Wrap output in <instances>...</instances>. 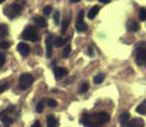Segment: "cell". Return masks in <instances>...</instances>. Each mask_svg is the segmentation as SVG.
<instances>
[{
    "mask_svg": "<svg viewBox=\"0 0 146 127\" xmlns=\"http://www.w3.org/2000/svg\"><path fill=\"white\" fill-rule=\"evenodd\" d=\"M108 121H109V114L106 113V112H100V113L88 116L86 118H84L83 123L85 127H100L106 122H108Z\"/></svg>",
    "mask_w": 146,
    "mask_h": 127,
    "instance_id": "1",
    "label": "cell"
},
{
    "mask_svg": "<svg viewBox=\"0 0 146 127\" xmlns=\"http://www.w3.org/2000/svg\"><path fill=\"white\" fill-rule=\"evenodd\" d=\"M22 10H23V5L19 4V1L14 3V4H10L9 7H7L4 9V13L5 15H8L10 19L15 18V17H18L19 14L22 13Z\"/></svg>",
    "mask_w": 146,
    "mask_h": 127,
    "instance_id": "2",
    "label": "cell"
},
{
    "mask_svg": "<svg viewBox=\"0 0 146 127\" xmlns=\"http://www.w3.org/2000/svg\"><path fill=\"white\" fill-rule=\"evenodd\" d=\"M22 38L23 39H27V41H32V42H36L40 39V36H38L37 31L33 27H28L23 31L22 33Z\"/></svg>",
    "mask_w": 146,
    "mask_h": 127,
    "instance_id": "3",
    "label": "cell"
},
{
    "mask_svg": "<svg viewBox=\"0 0 146 127\" xmlns=\"http://www.w3.org/2000/svg\"><path fill=\"white\" fill-rule=\"evenodd\" d=\"M33 83V76L31 74H22L19 78V86L21 89H27L32 85Z\"/></svg>",
    "mask_w": 146,
    "mask_h": 127,
    "instance_id": "4",
    "label": "cell"
},
{
    "mask_svg": "<svg viewBox=\"0 0 146 127\" xmlns=\"http://www.w3.org/2000/svg\"><path fill=\"white\" fill-rule=\"evenodd\" d=\"M0 120H1L3 125H4L5 127H9L10 125H12L13 121H14V118H13V116L10 114V107L0 113Z\"/></svg>",
    "mask_w": 146,
    "mask_h": 127,
    "instance_id": "5",
    "label": "cell"
},
{
    "mask_svg": "<svg viewBox=\"0 0 146 127\" xmlns=\"http://www.w3.org/2000/svg\"><path fill=\"white\" fill-rule=\"evenodd\" d=\"M146 61V47L137 45V53H136V63L142 65Z\"/></svg>",
    "mask_w": 146,
    "mask_h": 127,
    "instance_id": "6",
    "label": "cell"
},
{
    "mask_svg": "<svg viewBox=\"0 0 146 127\" xmlns=\"http://www.w3.org/2000/svg\"><path fill=\"white\" fill-rule=\"evenodd\" d=\"M75 28H76L78 32H84L86 29V25L84 23V10H80L79 15H78V21L76 24H75Z\"/></svg>",
    "mask_w": 146,
    "mask_h": 127,
    "instance_id": "7",
    "label": "cell"
},
{
    "mask_svg": "<svg viewBox=\"0 0 146 127\" xmlns=\"http://www.w3.org/2000/svg\"><path fill=\"white\" fill-rule=\"evenodd\" d=\"M52 46H53L52 36L48 35V36H47V38H46V56H47V57H51V56H52Z\"/></svg>",
    "mask_w": 146,
    "mask_h": 127,
    "instance_id": "8",
    "label": "cell"
},
{
    "mask_svg": "<svg viewBox=\"0 0 146 127\" xmlns=\"http://www.w3.org/2000/svg\"><path fill=\"white\" fill-rule=\"evenodd\" d=\"M67 75V70L65 67H56L55 69V78L56 80H61L64 76Z\"/></svg>",
    "mask_w": 146,
    "mask_h": 127,
    "instance_id": "9",
    "label": "cell"
},
{
    "mask_svg": "<svg viewBox=\"0 0 146 127\" xmlns=\"http://www.w3.org/2000/svg\"><path fill=\"white\" fill-rule=\"evenodd\" d=\"M18 51L22 56H27L29 53V46L24 42H21V43H18Z\"/></svg>",
    "mask_w": 146,
    "mask_h": 127,
    "instance_id": "10",
    "label": "cell"
},
{
    "mask_svg": "<svg viewBox=\"0 0 146 127\" xmlns=\"http://www.w3.org/2000/svg\"><path fill=\"white\" fill-rule=\"evenodd\" d=\"M126 127H144V121L142 120H139V118H136V120H132V121H128Z\"/></svg>",
    "mask_w": 146,
    "mask_h": 127,
    "instance_id": "11",
    "label": "cell"
},
{
    "mask_svg": "<svg viewBox=\"0 0 146 127\" xmlns=\"http://www.w3.org/2000/svg\"><path fill=\"white\" fill-rule=\"evenodd\" d=\"M46 122H47V127H57V120H56L55 116H52V114L47 116Z\"/></svg>",
    "mask_w": 146,
    "mask_h": 127,
    "instance_id": "12",
    "label": "cell"
},
{
    "mask_svg": "<svg viewBox=\"0 0 146 127\" xmlns=\"http://www.w3.org/2000/svg\"><path fill=\"white\" fill-rule=\"evenodd\" d=\"M35 23L38 25V27H41V28H44V27H47V21L43 18V17H35Z\"/></svg>",
    "mask_w": 146,
    "mask_h": 127,
    "instance_id": "13",
    "label": "cell"
},
{
    "mask_svg": "<svg viewBox=\"0 0 146 127\" xmlns=\"http://www.w3.org/2000/svg\"><path fill=\"white\" fill-rule=\"evenodd\" d=\"M130 113L128 112H122V114H121V117H119V121H121V125L122 126H126L127 125V122L130 121Z\"/></svg>",
    "mask_w": 146,
    "mask_h": 127,
    "instance_id": "14",
    "label": "cell"
},
{
    "mask_svg": "<svg viewBox=\"0 0 146 127\" xmlns=\"http://www.w3.org/2000/svg\"><path fill=\"white\" fill-rule=\"evenodd\" d=\"M65 43H66V39L62 38V37H58V36L53 39V46H56V47H61V46H64Z\"/></svg>",
    "mask_w": 146,
    "mask_h": 127,
    "instance_id": "15",
    "label": "cell"
},
{
    "mask_svg": "<svg viewBox=\"0 0 146 127\" xmlns=\"http://www.w3.org/2000/svg\"><path fill=\"white\" fill-rule=\"evenodd\" d=\"M98 13H99V7H93L90 10H89L88 18H89V19H94L95 15H98Z\"/></svg>",
    "mask_w": 146,
    "mask_h": 127,
    "instance_id": "16",
    "label": "cell"
},
{
    "mask_svg": "<svg viewBox=\"0 0 146 127\" xmlns=\"http://www.w3.org/2000/svg\"><path fill=\"white\" fill-rule=\"evenodd\" d=\"M136 112L139 114H145L146 113V100H144L139 107L136 108Z\"/></svg>",
    "mask_w": 146,
    "mask_h": 127,
    "instance_id": "17",
    "label": "cell"
},
{
    "mask_svg": "<svg viewBox=\"0 0 146 127\" xmlns=\"http://www.w3.org/2000/svg\"><path fill=\"white\" fill-rule=\"evenodd\" d=\"M139 23H137V22H135V21H132L130 23V25H128V28H130V31L131 32H136V31H139Z\"/></svg>",
    "mask_w": 146,
    "mask_h": 127,
    "instance_id": "18",
    "label": "cell"
},
{
    "mask_svg": "<svg viewBox=\"0 0 146 127\" xmlns=\"http://www.w3.org/2000/svg\"><path fill=\"white\" fill-rule=\"evenodd\" d=\"M104 80V74H97L94 76V83L95 84H100Z\"/></svg>",
    "mask_w": 146,
    "mask_h": 127,
    "instance_id": "19",
    "label": "cell"
},
{
    "mask_svg": "<svg viewBox=\"0 0 146 127\" xmlns=\"http://www.w3.org/2000/svg\"><path fill=\"white\" fill-rule=\"evenodd\" d=\"M70 52H71V47L67 45V46H65V49H64V51H62V57L67 59V56L70 55Z\"/></svg>",
    "mask_w": 146,
    "mask_h": 127,
    "instance_id": "20",
    "label": "cell"
},
{
    "mask_svg": "<svg viewBox=\"0 0 146 127\" xmlns=\"http://www.w3.org/2000/svg\"><path fill=\"white\" fill-rule=\"evenodd\" d=\"M0 35H1V37H4V36L8 35V27L5 24L0 25Z\"/></svg>",
    "mask_w": 146,
    "mask_h": 127,
    "instance_id": "21",
    "label": "cell"
},
{
    "mask_svg": "<svg viewBox=\"0 0 146 127\" xmlns=\"http://www.w3.org/2000/svg\"><path fill=\"white\" fill-rule=\"evenodd\" d=\"M88 89H89V84H88V81H84V83L80 85L79 92H80V93H85Z\"/></svg>",
    "mask_w": 146,
    "mask_h": 127,
    "instance_id": "22",
    "label": "cell"
},
{
    "mask_svg": "<svg viewBox=\"0 0 146 127\" xmlns=\"http://www.w3.org/2000/svg\"><path fill=\"white\" fill-rule=\"evenodd\" d=\"M8 88H9V83H7V81H4V83H0V94H1L3 92H5Z\"/></svg>",
    "mask_w": 146,
    "mask_h": 127,
    "instance_id": "23",
    "label": "cell"
},
{
    "mask_svg": "<svg viewBox=\"0 0 146 127\" xmlns=\"http://www.w3.org/2000/svg\"><path fill=\"white\" fill-rule=\"evenodd\" d=\"M140 19L141 21H146V8H141L140 9Z\"/></svg>",
    "mask_w": 146,
    "mask_h": 127,
    "instance_id": "24",
    "label": "cell"
},
{
    "mask_svg": "<svg viewBox=\"0 0 146 127\" xmlns=\"http://www.w3.org/2000/svg\"><path fill=\"white\" fill-rule=\"evenodd\" d=\"M9 46H10L9 42H7V41H0V49H1V50L9 49Z\"/></svg>",
    "mask_w": 146,
    "mask_h": 127,
    "instance_id": "25",
    "label": "cell"
},
{
    "mask_svg": "<svg viewBox=\"0 0 146 127\" xmlns=\"http://www.w3.org/2000/svg\"><path fill=\"white\" fill-rule=\"evenodd\" d=\"M43 106H44V100H41L40 103L37 104V107H36V111H37L38 113H41V112L43 111Z\"/></svg>",
    "mask_w": 146,
    "mask_h": 127,
    "instance_id": "26",
    "label": "cell"
},
{
    "mask_svg": "<svg viewBox=\"0 0 146 127\" xmlns=\"http://www.w3.org/2000/svg\"><path fill=\"white\" fill-rule=\"evenodd\" d=\"M51 12H52L51 5H47V7L43 8V14H44V15H48V14H51Z\"/></svg>",
    "mask_w": 146,
    "mask_h": 127,
    "instance_id": "27",
    "label": "cell"
},
{
    "mask_svg": "<svg viewBox=\"0 0 146 127\" xmlns=\"http://www.w3.org/2000/svg\"><path fill=\"white\" fill-rule=\"evenodd\" d=\"M67 24H69V18H66L65 19V21H64L62 22V28H61V32H65V31H66V28H67Z\"/></svg>",
    "mask_w": 146,
    "mask_h": 127,
    "instance_id": "28",
    "label": "cell"
},
{
    "mask_svg": "<svg viewBox=\"0 0 146 127\" xmlns=\"http://www.w3.org/2000/svg\"><path fill=\"white\" fill-rule=\"evenodd\" d=\"M47 104H48V107H56L57 106V102L53 100V99H48L47 100Z\"/></svg>",
    "mask_w": 146,
    "mask_h": 127,
    "instance_id": "29",
    "label": "cell"
},
{
    "mask_svg": "<svg viewBox=\"0 0 146 127\" xmlns=\"http://www.w3.org/2000/svg\"><path fill=\"white\" fill-rule=\"evenodd\" d=\"M53 21H55V23H58V21H60V13L58 12H55L53 14Z\"/></svg>",
    "mask_w": 146,
    "mask_h": 127,
    "instance_id": "30",
    "label": "cell"
},
{
    "mask_svg": "<svg viewBox=\"0 0 146 127\" xmlns=\"http://www.w3.org/2000/svg\"><path fill=\"white\" fill-rule=\"evenodd\" d=\"M4 63H5V55L4 53H0V67L4 65Z\"/></svg>",
    "mask_w": 146,
    "mask_h": 127,
    "instance_id": "31",
    "label": "cell"
},
{
    "mask_svg": "<svg viewBox=\"0 0 146 127\" xmlns=\"http://www.w3.org/2000/svg\"><path fill=\"white\" fill-rule=\"evenodd\" d=\"M32 127H41V123H40V122H38V121H37V122H35V123H33V125H32Z\"/></svg>",
    "mask_w": 146,
    "mask_h": 127,
    "instance_id": "32",
    "label": "cell"
},
{
    "mask_svg": "<svg viewBox=\"0 0 146 127\" xmlns=\"http://www.w3.org/2000/svg\"><path fill=\"white\" fill-rule=\"evenodd\" d=\"M102 4H108V3H111V0H99Z\"/></svg>",
    "mask_w": 146,
    "mask_h": 127,
    "instance_id": "33",
    "label": "cell"
},
{
    "mask_svg": "<svg viewBox=\"0 0 146 127\" xmlns=\"http://www.w3.org/2000/svg\"><path fill=\"white\" fill-rule=\"evenodd\" d=\"M70 1H71V3H79L80 0H70Z\"/></svg>",
    "mask_w": 146,
    "mask_h": 127,
    "instance_id": "34",
    "label": "cell"
},
{
    "mask_svg": "<svg viewBox=\"0 0 146 127\" xmlns=\"http://www.w3.org/2000/svg\"><path fill=\"white\" fill-rule=\"evenodd\" d=\"M5 1V0H0V4H1V3H4Z\"/></svg>",
    "mask_w": 146,
    "mask_h": 127,
    "instance_id": "35",
    "label": "cell"
}]
</instances>
